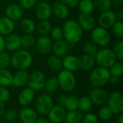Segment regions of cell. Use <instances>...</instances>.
I'll list each match as a JSON object with an SVG mask.
<instances>
[{
    "mask_svg": "<svg viewBox=\"0 0 123 123\" xmlns=\"http://www.w3.org/2000/svg\"><path fill=\"white\" fill-rule=\"evenodd\" d=\"M63 38L71 44L79 43L83 38V30L80 27L77 21L74 19L66 20L62 27Z\"/></svg>",
    "mask_w": 123,
    "mask_h": 123,
    "instance_id": "cell-1",
    "label": "cell"
},
{
    "mask_svg": "<svg viewBox=\"0 0 123 123\" xmlns=\"http://www.w3.org/2000/svg\"><path fill=\"white\" fill-rule=\"evenodd\" d=\"M32 61V55L27 50L19 49L11 56L10 65L17 71L27 70L31 66Z\"/></svg>",
    "mask_w": 123,
    "mask_h": 123,
    "instance_id": "cell-2",
    "label": "cell"
},
{
    "mask_svg": "<svg viewBox=\"0 0 123 123\" xmlns=\"http://www.w3.org/2000/svg\"><path fill=\"white\" fill-rule=\"evenodd\" d=\"M110 74L108 68L94 67L89 75V81L93 88H103L108 84Z\"/></svg>",
    "mask_w": 123,
    "mask_h": 123,
    "instance_id": "cell-3",
    "label": "cell"
},
{
    "mask_svg": "<svg viewBox=\"0 0 123 123\" xmlns=\"http://www.w3.org/2000/svg\"><path fill=\"white\" fill-rule=\"evenodd\" d=\"M57 79L60 88L66 92H73L76 86V79L74 72L62 69L58 72Z\"/></svg>",
    "mask_w": 123,
    "mask_h": 123,
    "instance_id": "cell-4",
    "label": "cell"
},
{
    "mask_svg": "<svg viewBox=\"0 0 123 123\" xmlns=\"http://www.w3.org/2000/svg\"><path fill=\"white\" fill-rule=\"evenodd\" d=\"M94 59L98 66L105 68H109L117 61L112 49L106 48L98 49L94 55Z\"/></svg>",
    "mask_w": 123,
    "mask_h": 123,
    "instance_id": "cell-5",
    "label": "cell"
},
{
    "mask_svg": "<svg viewBox=\"0 0 123 123\" xmlns=\"http://www.w3.org/2000/svg\"><path fill=\"white\" fill-rule=\"evenodd\" d=\"M91 39L97 46L105 47L111 41V35L108 30L102 27H96L91 33Z\"/></svg>",
    "mask_w": 123,
    "mask_h": 123,
    "instance_id": "cell-6",
    "label": "cell"
},
{
    "mask_svg": "<svg viewBox=\"0 0 123 123\" xmlns=\"http://www.w3.org/2000/svg\"><path fill=\"white\" fill-rule=\"evenodd\" d=\"M53 106V99L52 97L47 93H43L39 95L36 99L35 103V110L40 115H48Z\"/></svg>",
    "mask_w": 123,
    "mask_h": 123,
    "instance_id": "cell-7",
    "label": "cell"
},
{
    "mask_svg": "<svg viewBox=\"0 0 123 123\" xmlns=\"http://www.w3.org/2000/svg\"><path fill=\"white\" fill-rule=\"evenodd\" d=\"M45 81V76L44 73L39 70H33L30 74H29L27 87L32 89L35 92L41 91L44 87V84Z\"/></svg>",
    "mask_w": 123,
    "mask_h": 123,
    "instance_id": "cell-8",
    "label": "cell"
},
{
    "mask_svg": "<svg viewBox=\"0 0 123 123\" xmlns=\"http://www.w3.org/2000/svg\"><path fill=\"white\" fill-rule=\"evenodd\" d=\"M107 106L113 115H120L123 112V96L120 92L115 91L108 94Z\"/></svg>",
    "mask_w": 123,
    "mask_h": 123,
    "instance_id": "cell-9",
    "label": "cell"
},
{
    "mask_svg": "<svg viewBox=\"0 0 123 123\" xmlns=\"http://www.w3.org/2000/svg\"><path fill=\"white\" fill-rule=\"evenodd\" d=\"M35 16L40 20H48L52 15L51 5L46 1H37L34 6Z\"/></svg>",
    "mask_w": 123,
    "mask_h": 123,
    "instance_id": "cell-10",
    "label": "cell"
},
{
    "mask_svg": "<svg viewBox=\"0 0 123 123\" xmlns=\"http://www.w3.org/2000/svg\"><path fill=\"white\" fill-rule=\"evenodd\" d=\"M107 92L103 88H93L89 91V99L93 105L102 106L107 103L108 98Z\"/></svg>",
    "mask_w": 123,
    "mask_h": 123,
    "instance_id": "cell-11",
    "label": "cell"
},
{
    "mask_svg": "<svg viewBox=\"0 0 123 123\" xmlns=\"http://www.w3.org/2000/svg\"><path fill=\"white\" fill-rule=\"evenodd\" d=\"M5 15L14 22L19 21L24 17V9L19 4L12 3L6 6Z\"/></svg>",
    "mask_w": 123,
    "mask_h": 123,
    "instance_id": "cell-12",
    "label": "cell"
},
{
    "mask_svg": "<svg viewBox=\"0 0 123 123\" xmlns=\"http://www.w3.org/2000/svg\"><path fill=\"white\" fill-rule=\"evenodd\" d=\"M53 46V40L48 35L40 36L35 41V47L37 51L44 55L51 53Z\"/></svg>",
    "mask_w": 123,
    "mask_h": 123,
    "instance_id": "cell-13",
    "label": "cell"
},
{
    "mask_svg": "<svg viewBox=\"0 0 123 123\" xmlns=\"http://www.w3.org/2000/svg\"><path fill=\"white\" fill-rule=\"evenodd\" d=\"M116 21L117 18L115 12L111 9L101 12L98 19V23L99 25V27H102L107 30L111 28Z\"/></svg>",
    "mask_w": 123,
    "mask_h": 123,
    "instance_id": "cell-14",
    "label": "cell"
},
{
    "mask_svg": "<svg viewBox=\"0 0 123 123\" xmlns=\"http://www.w3.org/2000/svg\"><path fill=\"white\" fill-rule=\"evenodd\" d=\"M77 22L83 31L92 32L97 27V22L91 14L80 13L78 17Z\"/></svg>",
    "mask_w": 123,
    "mask_h": 123,
    "instance_id": "cell-15",
    "label": "cell"
},
{
    "mask_svg": "<svg viewBox=\"0 0 123 123\" xmlns=\"http://www.w3.org/2000/svg\"><path fill=\"white\" fill-rule=\"evenodd\" d=\"M66 112L63 107L59 105L53 106L48 113L49 122L51 123H62L65 120Z\"/></svg>",
    "mask_w": 123,
    "mask_h": 123,
    "instance_id": "cell-16",
    "label": "cell"
},
{
    "mask_svg": "<svg viewBox=\"0 0 123 123\" xmlns=\"http://www.w3.org/2000/svg\"><path fill=\"white\" fill-rule=\"evenodd\" d=\"M4 48L10 52H15L21 48V36L17 33H11L4 39Z\"/></svg>",
    "mask_w": 123,
    "mask_h": 123,
    "instance_id": "cell-17",
    "label": "cell"
},
{
    "mask_svg": "<svg viewBox=\"0 0 123 123\" xmlns=\"http://www.w3.org/2000/svg\"><path fill=\"white\" fill-rule=\"evenodd\" d=\"M18 117L22 123H34L38 117L37 112L27 107H25L18 111Z\"/></svg>",
    "mask_w": 123,
    "mask_h": 123,
    "instance_id": "cell-18",
    "label": "cell"
},
{
    "mask_svg": "<svg viewBox=\"0 0 123 123\" xmlns=\"http://www.w3.org/2000/svg\"><path fill=\"white\" fill-rule=\"evenodd\" d=\"M35 96V92L29 87L23 89L18 95V103L22 107L29 106L34 100Z\"/></svg>",
    "mask_w": 123,
    "mask_h": 123,
    "instance_id": "cell-19",
    "label": "cell"
},
{
    "mask_svg": "<svg viewBox=\"0 0 123 123\" xmlns=\"http://www.w3.org/2000/svg\"><path fill=\"white\" fill-rule=\"evenodd\" d=\"M62 64L64 69L71 72H74L80 69L79 58L74 55H68L63 56Z\"/></svg>",
    "mask_w": 123,
    "mask_h": 123,
    "instance_id": "cell-20",
    "label": "cell"
},
{
    "mask_svg": "<svg viewBox=\"0 0 123 123\" xmlns=\"http://www.w3.org/2000/svg\"><path fill=\"white\" fill-rule=\"evenodd\" d=\"M51 9L52 13L60 19H65L69 16V8L59 1H55L53 3Z\"/></svg>",
    "mask_w": 123,
    "mask_h": 123,
    "instance_id": "cell-21",
    "label": "cell"
},
{
    "mask_svg": "<svg viewBox=\"0 0 123 123\" xmlns=\"http://www.w3.org/2000/svg\"><path fill=\"white\" fill-rule=\"evenodd\" d=\"M29 78V74L26 70L17 71L12 78V86L14 88H21L27 85Z\"/></svg>",
    "mask_w": 123,
    "mask_h": 123,
    "instance_id": "cell-22",
    "label": "cell"
},
{
    "mask_svg": "<svg viewBox=\"0 0 123 123\" xmlns=\"http://www.w3.org/2000/svg\"><path fill=\"white\" fill-rule=\"evenodd\" d=\"M15 29L14 22L6 16L0 17V35L6 36L14 32Z\"/></svg>",
    "mask_w": 123,
    "mask_h": 123,
    "instance_id": "cell-23",
    "label": "cell"
},
{
    "mask_svg": "<svg viewBox=\"0 0 123 123\" xmlns=\"http://www.w3.org/2000/svg\"><path fill=\"white\" fill-rule=\"evenodd\" d=\"M67 51L68 45L64 40H61L58 41H54V43H53L51 53H53V55L57 56L58 58L63 57L66 55Z\"/></svg>",
    "mask_w": 123,
    "mask_h": 123,
    "instance_id": "cell-24",
    "label": "cell"
},
{
    "mask_svg": "<svg viewBox=\"0 0 123 123\" xmlns=\"http://www.w3.org/2000/svg\"><path fill=\"white\" fill-rule=\"evenodd\" d=\"M79 62H80V69L87 71L92 70L96 63H95V59L94 56L84 53L79 57Z\"/></svg>",
    "mask_w": 123,
    "mask_h": 123,
    "instance_id": "cell-25",
    "label": "cell"
},
{
    "mask_svg": "<svg viewBox=\"0 0 123 123\" xmlns=\"http://www.w3.org/2000/svg\"><path fill=\"white\" fill-rule=\"evenodd\" d=\"M46 64L48 68L54 72H59L63 69L62 60L55 55H50L46 61Z\"/></svg>",
    "mask_w": 123,
    "mask_h": 123,
    "instance_id": "cell-26",
    "label": "cell"
},
{
    "mask_svg": "<svg viewBox=\"0 0 123 123\" xmlns=\"http://www.w3.org/2000/svg\"><path fill=\"white\" fill-rule=\"evenodd\" d=\"M35 22L30 18L25 17L20 20L19 27L25 34H32L35 30Z\"/></svg>",
    "mask_w": 123,
    "mask_h": 123,
    "instance_id": "cell-27",
    "label": "cell"
},
{
    "mask_svg": "<svg viewBox=\"0 0 123 123\" xmlns=\"http://www.w3.org/2000/svg\"><path fill=\"white\" fill-rule=\"evenodd\" d=\"M58 87H59V85H58L57 77L50 76L48 79H45L43 89H45L47 94H50L55 92L57 89H58Z\"/></svg>",
    "mask_w": 123,
    "mask_h": 123,
    "instance_id": "cell-28",
    "label": "cell"
},
{
    "mask_svg": "<svg viewBox=\"0 0 123 123\" xmlns=\"http://www.w3.org/2000/svg\"><path fill=\"white\" fill-rule=\"evenodd\" d=\"M83 119V113L78 110L66 112L64 121L66 123H81Z\"/></svg>",
    "mask_w": 123,
    "mask_h": 123,
    "instance_id": "cell-29",
    "label": "cell"
},
{
    "mask_svg": "<svg viewBox=\"0 0 123 123\" xmlns=\"http://www.w3.org/2000/svg\"><path fill=\"white\" fill-rule=\"evenodd\" d=\"M78 7L80 13L91 14L94 10V4L92 0H79L78 3Z\"/></svg>",
    "mask_w": 123,
    "mask_h": 123,
    "instance_id": "cell-30",
    "label": "cell"
},
{
    "mask_svg": "<svg viewBox=\"0 0 123 123\" xmlns=\"http://www.w3.org/2000/svg\"><path fill=\"white\" fill-rule=\"evenodd\" d=\"M13 74L6 69H0V86H10L12 83Z\"/></svg>",
    "mask_w": 123,
    "mask_h": 123,
    "instance_id": "cell-31",
    "label": "cell"
},
{
    "mask_svg": "<svg viewBox=\"0 0 123 123\" xmlns=\"http://www.w3.org/2000/svg\"><path fill=\"white\" fill-rule=\"evenodd\" d=\"M51 28V24L48 20H40L35 25V30L40 36L48 35Z\"/></svg>",
    "mask_w": 123,
    "mask_h": 123,
    "instance_id": "cell-32",
    "label": "cell"
},
{
    "mask_svg": "<svg viewBox=\"0 0 123 123\" xmlns=\"http://www.w3.org/2000/svg\"><path fill=\"white\" fill-rule=\"evenodd\" d=\"M93 104L89 97H82L78 99L77 110L81 112H88L92 108Z\"/></svg>",
    "mask_w": 123,
    "mask_h": 123,
    "instance_id": "cell-33",
    "label": "cell"
},
{
    "mask_svg": "<svg viewBox=\"0 0 123 123\" xmlns=\"http://www.w3.org/2000/svg\"><path fill=\"white\" fill-rule=\"evenodd\" d=\"M36 39L32 34H25L21 37V48L25 50H29L35 45Z\"/></svg>",
    "mask_w": 123,
    "mask_h": 123,
    "instance_id": "cell-34",
    "label": "cell"
},
{
    "mask_svg": "<svg viewBox=\"0 0 123 123\" xmlns=\"http://www.w3.org/2000/svg\"><path fill=\"white\" fill-rule=\"evenodd\" d=\"M94 9L99 12H105L110 9L112 6V0H92Z\"/></svg>",
    "mask_w": 123,
    "mask_h": 123,
    "instance_id": "cell-35",
    "label": "cell"
},
{
    "mask_svg": "<svg viewBox=\"0 0 123 123\" xmlns=\"http://www.w3.org/2000/svg\"><path fill=\"white\" fill-rule=\"evenodd\" d=\"M109 72L110 76L115 77H120L123 74V61H117L113 65H112L109 68Z\"/></svg>",
    "mask_w": 123,
    "mask_h": 123,
    "instance_id": "cell-36",
    "label": "cell"
},
{
    "mask_svg": "<svg viewBox=\"0 0 123 123\" xmlns=\"http://www.w3.org/2000/svg\"><path fill=\"white\" fill-rule=\"evenodd\" d=\"M79 98L75 95H68L66 97L64 108L66 111H72L77 110Z\"/></svg>",
    "mask_w": 123,
    "mask_h": 123,
    "instance_id": "cell-37",
    "label": "cell"
},
{
    "mask_svg": "<svg viewBox=\"0 0 123 123\" xmlns=\"http://www.w3.org/2000/svg\"><path fill=\"white\" fill-rule=\"evenodd\" d=\"M115 55L117 60L120 61H123V41L122 39H119L117 40L112 47V50Z\"/></svg>",
    "mask_w": 123,
    "mask_h": 123,
    "instance_id": "cell-38",
    "label": "cell"
},
{
    "mask_svg": "<svg viewBox=\"0 0 123 123\" xmlns=\"http://www.w3.org/2000/svg\"><path fill=\"white\" fill-rule=\"evenodd\" d=\"M113 115L112 112L111 111V110L109 108V107L102 105V107L98 111V118H99L102 120L104 121H107L110 120L112 117Z\"/></svg>",
    "mask_w": 123,
    "mask_h": 123,
    "instance_id": "cell-39",
    "label": "cell"
},
{
    "mask_svg": "<svg viewBox=\"0 0 123 123\" xmlns=\"http://www.w3.org/2000/svg\"><path fill=\"white\" fill-rule=\"evenodd\" d=\"M112 34L118 39L123 37V22L121 21H116L111 27Z\"/></svg>",
    "mask_w": 123,
    "mask_h": 123,
    "instance_id": "cell-40",
    "label": "cell"
},
{
    "mask_svg": "<svg viewBox=\"0 0 123 123\" xmlns=\"http://www.w3.org/2000/svg\"><path fill=\"white\" fill-rule=\"evenodd\" d=\"M83 50L84 53L94 56L98 50V46L92 41H86L84 44Z\"/></svg>",
    "mask_w": 123,
    "mask_h": 123,
    "instance_id": "cell-41",
    "label": "cell"
},
{
    "mask_svg": "<svg viewBox=\"0 0 123 123\" xmlns=\"http://www.w3.org/2000/svg\"><path fill=\"white\" fill-rule=\"evenodd\" d=\"M11 56L6 52L0 53V69H6L10 66Z\"/></svg>",
    "mask_w": 123,
    "mask_h": 123,
    "instance_id": "cell-42",
    "label": "cell"
},
{
    "mask_svg": "<svg viewBox=\"0 0 123 123\" xmlns=\"http://www.w3.org/2000/svg\"><path fill=\"white\" fill-rule=\"evenodd\" d=\"M50 34L51 40H54V41L61 40H63V30L61 27H58V26L52 27L50 31Z\"/></svg>",
    "mask_w": 123,
    "mask_h": 123,
    "instance_id": "cell-43",
    "label": "cell"
},
{
    "mask_svg": "<svg viewBox=\"0 0 123 123\" xmlns=\"http://www.w3.org/2000/svg\"><path fill=\"white\" fill-rule=\"evenodd\" d=\"M3 116H4V120L6 123H11L17 118L18 112L14 109H9L7 110H5Z\"/></svg>",
    "mask_w": 123,
    "mask_h": 123,
    "instance_id": "cell-44",
    "label": "cell"
},
{
    "mask_svg": "<svg viewBox=\"0 0 123 123\" xmlns=\"http://www.w3.org/2000/svg\"><path fill=\"white\" fill-rule=\"evenodd\" d=\"M19 4L23 9H30L34 8L38 0H18Z\"/></svg>",
    "mask_w": 123,
    "mask_h": 123,
    "instance_id": "cell-45",
    "label": "cell"
},
{
    "mask_svg": "<svg viewBox=\"0 0 123 123\" xmlns=\"http://www.w3.org/2000/svg\"><path fill=\"white\" fill-rule=\"evenodd\" d=\"M10 92L4 86H0V102L4 103L7 102L10 99Z\"/></svg>",
    "mask_w": 123,
    "mask_h": 123,
    "instance_id": "cell-46",
    "label": "cell"
},
{
    "mask_svg": "<svg viewBox=\"0 0 123 123\" xmlns=\"http://www.w3.org/2000/svg\"><path fill=\"white\" fill-rule=\"evenodd\" d=\"M83 123H98V117L94 114L89 112L83 116L82 122Z\"/></svg>",
    "mask_w": 123,
    "mask_h": 123,
    "instance_id": "cell-47",
    "label": "cell"
},
{
    "mask_svg": "<svg viewBox=\"0 0 123 123\" xmlns=\"http://www.w3.org/2000/svg\"><path fill=\"white\" fill-rule=\"evenodd\" d=\"M67 6L68 8H74L77 6L79 0H58Z\"/></svg>",
    "mask_w": 123,
    "mask_h": 123,
    "instance_id": "cell-48",
    "label": "cell"
},
{
    "mask_svg": "<svg viewBox=\"0 0 123 123\" xmlns=\"http://www.w3.org/2000/svg\"><path fill=\"white\" fill-rule=\"evenodd\" d=\"M66 97H67V96L66 94H60L58 97V98H57L58 105L64 107V105H65V103H66Z\"/></svg>",
    "mask_w": 123,
    "mask_h": 123,
    "instance_id": "cell-49",
    "label": "cell"
},
{
    "mask_svg": "<svg viewBox=\"0 0 123 123\" xmlns=\"http://www.w3.org/2000/svg\"><path fill=\"white\" fill-rule=\"evenodd\" d=\"M112 6L117 9H122L123 6V0H112Z\"/></svg>",
    "mask_w": 123,
    "mask_h": 123,
    "instance_id": "cell-50",
    "label": "cell"
},
{
    "mask_svg": "<svg viewBox=\"0 0 123 123\" xmlns=\"http://www.w3.org/2000/svg\"><path fill=\"white\" fill-rule=\"evenodd\" d=\"M116 14V18L117 21H123V9H118V11L117 12H115Z\"/></svg>",
    "mask_w": 123,
    "mask_h": 123,
    "instance_id": "cell-51",
    "label": "cell"
},
{
    "mask_svg": "<svg viewBox=\"0 0 123 123\" xmlns=\"http://www.w3.org/2000/svg\"><path fill=\"white\" fill-rule=\"evenodd\" d=\"M118 81H119V79H118L117 77L110 76L108 83H110V84H112V85H115V84H117L118 83Z\"/></svg>",
    "mask_w": 123,
    "mask_h": 123,
    "instance_id": "cell-52",
    "label": "cell"
},
{
    "mask_svg": "<svg viewBox=\"0 0 123 123\" xmlns=\"http://www.w3.org/2000/svg\"><path fill=\"white\" fill-rule=\"evenodd\" d=\"M5 112V103L0 102V118L3 116Z\"/></svg>",
    "mask_w": 123,
    "mask_h": 123,
    "instance_id": "cell-53",
    "label": "cell"
},
{
    "mask_svg": "<svg viewBox=\"0 0 123 123\" xmlns=\"http://www.w3.org/2000/svg\"><path fill=\"white\" fill-rule=\"evenodd\" d=\"M4 38L3 36L0 35V53L4 51Z\"/></svg>",
    "mask_w": 123,
    "mask_h": 123,
    "instance_id": "cell-54",
    "label": "cell"
},
{
    "mask_svg": "<svg viewBox=\"0 0 123 123\" xmlns=\"http://www.w3.org/2000/svg\"><path fill=\"white\" fill-rule=\"evenodd\" d=\"M34 123H50L49 120L44 117H37Z\"/></svg>",
    "mask_w": 123,
    "mask_h": 123,
    "instance_id": "cell-55",
    "label": "cell"
},
{
    "mask_svg": "<svg viewBox=\"0 0 123 123\" xmlns=\"http://www.w3.org/2000/svg\"><path fill=\"white\" fill-rule=\"evenodd\" d=\"M117 123H123V115L120 114L118 115V117L117 119Z\"/></svg>",
    "mask_w": 123,
    "mask_h": 123,
    "instance_id": "cell-56",
    "label": "cell"
},
{
    "mask_svg": "<svg viewBox=\"0 0 123 123\" xmlns=\"http://www.w3.org/2000/svg\"><path fill=\"white\" fill-rule=\"evenodd\" d=\"M40 1H46V2H48L50 0H40Z\"/></svg>",
    "mask_w": 123,
    "mask_h": 123,
    "instance_id": "cell-57",
    "label": "cell"
},
{
    "mask_svg": "<svg viewBox=\"0 0 123 123\" xmlns=\"http://www.w3.org/2000/svg\"><path fill=\"white\" fill-rule=\"evenodd\" d=\"M0 17H1V13H0Z\"/></svg>",
    "mask_w": 123,
    "mask_h": 123,
    "instance_id": "cell-58",
    "label": "cell"
},
{
    "mask_svg": "<svg viewBox=\"0 0 123 123\" xmlns=\"http://www.w3.org/2000/svg\"></svg>",
    "mask_w": 123,
    "mask_h": 123,
    "instance_id": "cell-59",
    "label": "cell"
},
{
    "mask_svg": "<svg viewBox=\"0 0 123 123\" xmlns=\"http://www.w3.org/2000/svg\"><path fill=\"white\" fill-rule=\"evenodd\" d=\"M56 1H58V0H56Z\"/></svg>",
    "mask_w": 123,
    "mask_h": 123,
    "instance_id": "cell-60",
    "label": "cell"
},
{
    "mask_svg": "<svg viewBox=\"0 0 123 123\" xmlns=\"http://www.w3.org/2000/svg\"></svg>",
    "mask_w": 123,
    "mask_h": 123,
    "instance_id": "cell-61",
    "label": "cell"
}]
</instances>
